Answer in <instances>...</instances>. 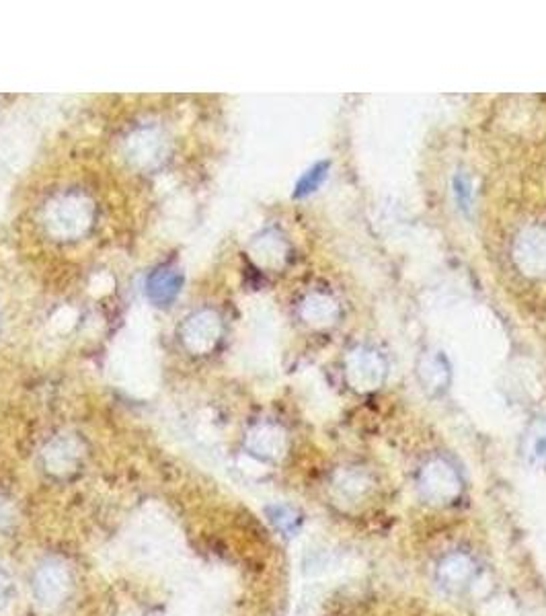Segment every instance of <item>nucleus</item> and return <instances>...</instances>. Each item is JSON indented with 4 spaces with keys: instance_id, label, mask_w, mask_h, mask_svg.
I'll return each instance as SVG.
<instances>
[{
    "instance_id": "11",
    "label": "nucleus",
    "mask_w": 546,
    "mask_h": 616,
    "mask_svg": "<svg viewBox=\"0 0 546 616\" xmlns=\"http://www.w3.org/2000/svg\"><path fill=\"white\" fill-rule=\"evenodd\" d=\"M267 516H269L271 524L276 526L280 532H284V534H292L300 526V514L294 508L286 506V504L269 506L267 508Z\"/></svg>"
},
{
    "instance_id": "8",
    "label": "nucleus",
    "mask_w": 546,
    "mask_h": 616,
    "mask_svg": "<svg viewBox=\"0 0 546 616\" xmlns=\"http://www.w3.org/2000/svg\"><path fill=\"white\" fill-rule=\"evenodd\" d=\"M78 460H81L78 446L70 440H58L46 450V471L56 477H68L76 471Z\"/></svg>"
},
{
    "instance_id": "12",
    "label": "nucleus",
    "mask_w": 546,
    "mask_h": 616,
    "mask_svg": "<svg viewBox=\"0 0 546 616\" xmlns=\"http://www.w3.org/2000/svg\"><path fill=\"white\" fill-rule=\"evenodd\" d=\"M421 380L429 393H434V395L440 393L446 387V380H448L446 364L440 358L429 360L427 368L421 366Z\"/></svg>"
},
{
    "instance_id": "15",
    "label": "nucleus",
    "mask_w": 546,
    "mask_h": 616,
    "mask_svg": "<svg viewBox=\"0 0 546 616\" xmlns=\"http://www.w3.org/2000/svg\"><path fill=\"white\" fill-rule=\"evenodd\" d=\"M11 588H13L11 575L7 573V569L3 565H0V604L7 602V598L11 594Z\"/></svg>"
},
{
    "instance_id": "1",
    "label": "nucleus",
    "mask_w": 546,
    "mask_h": 616,
    "mask_svg": "<svg viewBox=\"0 0 546 616\" xmlns=\"http://www.w3.org/2000/svg\"><path fill=\"white\" fill-rule=\"evenodd\" d=\"M417 489L427 504L450 506L462 493V477L450 460L429 458L417 473Z\"/></svg>"
},
{
    "instance_id": "9",
    "label": "nucleus",
    "mask_w": 546,
    "mask_h": 616,
    "mask_svg": "<svg viewBox=\"0 0 546 616\" xmlns=\"http://www.w3.org/2000/svg\"><path fill=\"white\" fill-rule=\"evenodd\" d=\"M522 456L528 465L546 469V417H538L528 426L522 438Z\"/></svg>"
},
{
    "instance_id": "13",
    "label": "nucleus",
    "mask_w": 546,
    "mask_h": 616,
    "mask_svg": "<svg viewBox=\"0 0 546 616\" xmlns=\"http://www.w3.org/2000/svg\"><path fill=\"white\" fill-rule=\"evenodd\" d=\"M327 171H329V163H319L312 169H308L296 183L294 198H306V196L312 194V191H317L321 187V183L325 181Z\"/></svg>"
},
{
    "instance_id": "14",
    "label": "nucleus",
    "mask_w": 546,
    "mask_h": 616,
    "mask_svg": "<svg viewBox=\"0 0 546 616\" xmlns=\"http://www.w3.org/2000/svg\"><path fill=\"white\" fill-rule=\"evenodd\" d=\"M454 196H456V202L460 206V210H471L473 206V189H471V181H468V177L464 175H456L454 177Z\"/></svg>"
},
{
    "instance_id": "7",
    "label": "nucleus",
    "mask_w": 546,
    "mask_h": 616,
    "mask_svg": "<svg viewBox=\"0 0 546 616\" xmlns=\"http://www.w3.org/2000/svg\"><path fill=\"white\" fill-rule=\"evenodd\" d=\"M181 284H183V278H181L177 269L161 267V269H156V272L148 278L146 292H148V298L154 304L167 306L169 302H173L177 298Z\"/></svg>"
},
{
    "instance_id": "6",
    "label": "nucleus",
    "mask_w": 546,
    "mask_h": 616,
    "mask_svg": "<svg viewBox=\"0 0 546 616\" xmlns=\"http://www.w3.org/2000/svg\"><path fill=\"white\" fill-rule=\"evenodd\" d=\"M370 489H372L370 477L358 469H345L337 473V477L333 479V495L337 499V504L343 506L362 504L364 497H368Z\"/></svg>"
},
{
    "instance_id": "4",
    "label": "nucleus",
    "mask_w": 546,
    "mask_h": 616,
    "mask_svg": "<svg viewBox=\"0 0 546 616\" xmlns=\"http://www.w3.org/2000/svg\"><path fill=\"white\" fill-rule=\"evenodd\" d=\"M384 360L368 350L354 352L347 358V380L358 391H374L384 380Z\"/></svg>"
},
{
    "instance_id": "5",
    "label": "nucleus",
    "mask_w": 546,
    "mask_h": 616,
    "mask_svg": "<svg viewBox=\"0 0 546 616\" xmlns=\"http://www.w3.org/2000/svg\"><path fill=\"white\" fill-rule=\"evenodd\" d=\"M247 448L251 450V454L263 460H280L286 454L288 438L282 428L271 426V423H261V426L249 432Z\"/></svg>"
},
{
    "instance_id": "3",
    "label": "nucleus",
    "mask_w": 546,
    "mask_h": 616,
    "mask_svg": "<svg viewBox=\"0 0 546 616\" xmlns=\"http://www.w3.org/2000/svg\"><path fill=\"white\" fill-rule=\"evenodd\" d=\"M479 573V565L473 555L464 551L448 553L440 559L436 567V580L442 590L448 594H460L475 582Z\"/></svg>"
},
{
    "instance_id": "10",
    "label": "nucleus",
    "mask_w": 546,
    "mask_h": 616,
    "mask_svg": "<svg viewBox=\"0 0 546 616\" xmlns=\"http://www.w3.org/2000/svg\"><path fill=\"white\" fill-rule=\"evenodd\" d=\"M520 253L518 257L524 261L526 269H532L534 274H546V233L544 230H528L520 237Z\"/></svg>"
},
{
    "instance_id": "2",
    "label": "nucleus",
    "mask_w": 546,
    "mask_h": 616,
    "mask_svg": "<svg viewBox=\"0 0 546 616\" xmlns=\"http://www.w3.org/2000/svg\"><path fill=\"white\" fill-rule=\"evenodd\" d=\"M72 573L60 559H46L33 571L31 592L37 604L44 608L60 606L72 592Z\"/></svg>"
}]
</instances>
